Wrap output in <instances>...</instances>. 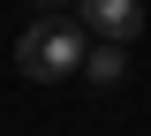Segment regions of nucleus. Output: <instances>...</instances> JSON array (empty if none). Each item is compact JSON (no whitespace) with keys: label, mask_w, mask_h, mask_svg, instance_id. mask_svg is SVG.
<instances>
[{"label":"nucleus","mask_w":151,"mask_h":136,"mask_svg":"<svg viewBox=\"0 0 151 136\" xmlns=\"http://www.w3.org/2000/svg\"><path fill=\"white\" fill-rule=\"evenodd\" d=\"M83 53H91V38H83V23H68V15H38L30 30L15 38V68H23L30 83L83 76Z\"/></svg>","instance_id":"f257e3e1"},{"label":"nucleus","mask_w":151,"mask_h":136,"mask_svg":"<svg viewBox=\"0 0 151 136\" xmlns=\"http://www.w3.org/2000/svg\"><path fill=\"white\" fill-rule=\"evenodd\" d=\"M76 23H83V38L129 45L136 30H144V0H76Z\"/></svg>","instance_id":"f03ea898"},{"label":"nucleus","mask_w":151,"mask_h":136,"mask_svg":"<svg viewBox=\"0 0 151 136\" xmlns=\"http://www.w3.org/2000/svg\"><path fill=\"white\" fill-rule=\"evenodd\" d=\"M60 8H76V0H38V15H60Z\"/></svg>","instance_id":"20e7f679"},{"label":"nucleus","mask_w":151,"mask_h":136,"mask_svg":"<svg viewBox=\"0 0 151 136\" xmlns=\"http://www.w3.org/2000/svg\"><path fill=\"white\" fill-rule=\"evenodd\" d=\"M83 76L113 91V83L129 76V45H106V38H91V53H83Z\"/></svg>","instance_id":"7ed1b4c3"}]
</instances>
